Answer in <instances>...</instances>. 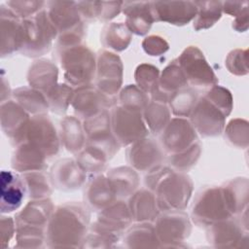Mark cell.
<instances>
[{
  "mask_svg": "<svg viewBox=\"0 0 249 249\" xmlns=\"http://www.w3.org/2000/svg\"><path fill=\"white\" fill-rule=\"evenodd\" d=\"M89 215L80 204H65L51 217L47 236L53 246H75L81 241L89 224Z\"/></svg>",
  "mask_w": 249,
  "mask_h": 249,
  "instance_id": "1",
  "label": "cell"
},
{
  "mask_svg": "<svg viewBox=\"0 0 249 249\" xmlns=\"http://www.w3.org/2000/svg\"><path fill=\"white\" fill-rule=\"evenodd\" d=\"M192 186L189 177L164 168L153 188L157 193L159 208L165 211L184 208L191 196Z\"/></svg>",
  "mask_w": 249,
  "mask_h": 249,
  "instance_id": "2",
  "label": "cell"
},
{
  "mask_svg": "<svg viewBox=\"0 0 249 249\" xmlns=\"http://www.w3.org/2000/svg\"><path fill=\"white\" fill-rule=\"evenodd\" d=\"M24 43L19 51L24 55L36 56L48 52L56 29L51 22L47 12L40 11L31 18L23 19Z\"/></svg>",
  "mask_w": 249,
  "mask_h": 249,
  "instance_id": "3",
  "label": "cell"
},
{
  "mask_svg": "<svg viewBox=\"0 0 249 249\" xmlns=\"http://www.w3.org/2000/svg\"><path fill=\"white\" fill-rule=\"evenodd\" d=\"M61 64L65 77L72 84L89 83L94 76V57L85 47H72L63 53Z\"/></svg>",
  "mask_w": 249,
  "mask_h": 249,
  "instance_id": "4",
  "label": "cell"
},
{
  "mask_svg": "<svg viewBox=\"0 0 249 249\" xmlns=\"http://www.w3.org/2000/svg\"><path fill=\"white\" fill-rule=\"evenodd\" d=\"M112 129L122 145L136 142L147 134V129L138 111L117 107L112 112Z\"/></svg>",
  "mask_w": 249,
  "mask_h": 249,
  "instance_id": "5",
  "label": "cell"
},
{
  "mask_svg": "<svg viewBox=\"0 0 249 249\" xmlns=\"http://www.w3.org/2000/svg\"><path fill=\"white\" fill-rule=\"evenodd\" d=\"M1 57L20 51L24 43L23 19L18 17L5 3L0 5Z\"/></svg>",
  "mask_w": 249,
  "mask_h": 249,
  "instance_id": "6",
  "label": "cell"
},
{
  "mask_svg": "<svg viewBox=\"0 0 249 249\" xmlns=\"http://www.w3.org/2000/svg\"><path fill=\"white\" fill-rule=\"evenodd\" d=\"M1 129L16 147L24 141L29 123L28 114L15 100H6L0 106Z\"/></svg>",
  "mask_w": 249,
  "mask_h": 249,
  "instance_id": "7",
  "label": "cell"
},
{
  "mask_svg": "<svg viewBox=\"0 0 249 249\" xmlns=\"http://www.w3.org/2000/svg\"><path fill=\"white\" fill-rule=\"evenodd\" d=\"M23 142L38 148L46 156H53L58 150L55 129L46 116H34L29 120Z\"/></svg>",
  "mask_w": 249,
  "mask_h": 249,
  "instance_id": "8",
  "label": "cell"
},
{
  "mask_svg": "<svg viewBox=\"0 0 249 249\" xmlns=\"http://www.w3.org/2000/svg\"><path fill=\"white\" fill-rule=\"evenodd\" d=\"M0 211L8 214L18 209L27 195L21 174L11 170H2L0 176Z\"/></svg>",
  "mask_w": 249,
  "mask_h": 249,
  "instance_id": "9",
  "label": "cell"
},
{
  "mask_svg": "<svg viewBox=\"0 0 249 249\" xmlns=\"http://www.w3.org/2000/svg\"><path fill=\"white\" fill-rule=\"evenodd\" d=\"M224 215L223 196L220 189L209 188L203 191L194 204L193 216L198 225H210Z\"/></svg>",
  "mask_w": 249,
  "mask_h": 249,
  "instance_id": "10",
  "label": "cell"
},
{
  "mask_svg": "<svg viewBox=\"0 0 249 249\" xmlns=\"http://www.w3.org/2000/svg\"><path fill=\"white\" fill-rule=\"evenodd\" d=\"M196 139L192 124L184 119H174L165 127L161 135L163 148L172 154H178L190 148Z\"/></svg>",
  "mask_w": 249,
  "mask_h": 249,
  "instance_id": "11",
  "label": "cell"
},
{
  "mask_svg": "<svg viewBox=\"0 0 249 249\" xmlns=\"http://www.w3.org/2000/svg\"><path fill=\"white\" fill-rule=\"evenodd\" d=\"M179 65L186 78L193 84L207 86L216 81L214 74L204 60L202 53L196 48H188L180 56Z\"/></svg>",
  "mask_w": 249,
  "mask_h": 249,
  "instance_id": "12",
  "label": "cell"
},
{
  "mask_svg": "<svg viewBox=\"0 0 249 249\" xmlns=\"http://www.w3.org/2000/svg\"><path fill=\"white\" fill-rule=\"evenodd\" d=\"M154 19L163 20L172 24H185L196 14L195 2H150Z\"/></svg>",
  "mask_w": 249,
  "mask_h": 249,
  "instance_id": "13",
  "label": "cell"
},
{
  "mask_svg": "<svg viewBox=\"0 0 249 249\" xmlns=\"http://www.w3.org/2000/svg\"><path fill=\"white\" fill-rule=\"evenodd\" d=\"M122 82V63L118 56L103 52L99 55L97 67V87L107 94H113Z\"/></svg>",
  "mask_w": 249,
  "mask_h": 249,
  "instance_id": "14",
  "label": "cell"
},
{
  "mask_svg": "<svg viewBox=\"0 0 249 249\" xmlns=\"http://www.w3.org/2000/svg\"><path fill=\"white\" fill-rule=\"evenodd\" d=\"M192 121L194 126L201 134L207 136L218 134L223 127V117L206 98H202L195 106Z\"/></svg>",
  "mask_w": 249,
  "mask_h": 249,
  "instance_id": "15",
  "label": "cell"
},
{
  "mask_svg": "<svg viewBox=\"0 0 249 249\" xmlns=\"http://www.w3.org/2000/svg\"><path fill=\"white\" fill-rule=\"evenodd\" d=\"M190 231L188 216L184 213H165L159 217L156 233L161 241H181Z\"/></svg>",
  "mask_w": 249,
  "mask_h": 249,
  "instance_id": "16",
  "label": "cell"
},
{
  "mask_svg": "<svg viewBox=\"0 0 249 249\" xmlns=\"http://www.w3.org/2000/svg\"><path fill=\"white\" fill-rule=\"evenodd\" d=\"M47 15L56 30L69 31L78 27L80 12L74 2H50L47 3Z\"/></svg>",
  "mask_w": 249,
  "mask_h": 249,
  "instance_id": "17",
  "label": "cell"
},
{
  "mask_svg": "<svg viewBox=\"0 0 249 249\" xmlns=\"http://www.w3.org/2000/svg\"><path fill=\"white\" fill-rule=\"evenodd\" d=\"M53 205L49 199L33 200L16 215V227L26 226L42 229L51 219Z\"/></svg>",
  "mask_w": 249,
  "mask_h": 249,
  "instance_id": "18",
  "label": "cell"
},
{
  "mask_svg": "<svg viewBox=\"0 0 249 249\" xmlns=\"http://www.w3.org/2000/svg\"><path fill=\"white\" fill-rule=\"evenodd\" d=\"M47 156L38 148L28 142H23L17 146L12 157V167L18 172H27L41 170L45 165Z\"/></svg>",
  "mask_w": 249,
  "mask_h": 249,
  "instance_id": "19",
  "label": "cell"
},
{
  "mask_svg": "<svg viewBox=\"0 0 249 249\" xmlns=\"http://www.w3.org/2000/svg\"><path fill=\"white\" fill-rule=\"evenodd\" d=\"M161 155L158 145L150 140L136 141L127 150V160L135 168L140 170L149 169L160 161Z\"/></svg>",
  "mask_w": 249,
  "mask_h": 249,
  "instance_id": "20",
  "label": "cell"
},
{
  "mask_svg": "<svg viewBox=\"0 0 249 249\" xmlns=\"http://www.w3.org/2000/svg\"><path fill=\"white\" fill-rule=\"evenodd\" d=\"M108 105L107 99L99 91L91 87L80 88L73 99V106L77 115L84 118H91L98 115L102 106Z\"/></svg>",
  "mask_w": 249,
  "mask_h": 249,
  "instance_id": "21",
  "label": "cell"
},
{
  "mask_svg": "<svg viewBox=\"0 0 249 249\" xmlns=\"http://www.w3.org/2000/svg\"><path fill=\"white\" fill-rule=\"evenodd\" d=\"M52 180L53 185L63 190H73L79 188L85 180L82 167L72 160L59 161L52 170Z\"/></svg>",
  "mask_w": 249,
  "mask_h": 249,
  "instance_id": "22",
  "label": "cell"
},
{
  "mask_svg": "<svg viewBox=\"0 0 249 249\" xmlns=\"http://www.w3.org/2000/svg\"><path fill=\"white\" fill-rule=\"evenodd\" d=\"M130 220L131 214L129 210L125 204L119 202L110 205L101 213L95 229L100 231H109V233L110 231H120L125 229Z\"/></svg>",
  "mask_w": 249,
  "mask_h": 249,
  "instance_id": "23",
  "label": "cell"
},
{
  "mask_svg": "<svg viewBox=\"0 0 249 249\" xmlns=\"http://www.w3.org/2000/svg\"><path fill=\"white\" fill-rule=\"evenodd\" d=\"M123 5L128 27L136 34L146 33L154 20L150 2H125Z\"/></svg>",
  "mask_w": 249,
  "mask_h": 249,
  "instance_id": "24",
  "label": "cell"
},
{
  "mask_svg": "<svg viewBox=\"0 0 249 249\" xmlns=\"http://www.w3.org/2000/svg\"><path fill=\"white\" fill-rule=\"evenodd\" d=\"M57 71L53 64L47 60L36 61L29 69L28 82L31 87L49 93L55 86Z\"/></svg>",
  "mask_w": 249,
  "mask_h": 249,
  "instance_id": "25",
  "label": "cell"
},
{
  "mask_svg": "<svg viewBox=\"0 0 249 249\" xmlns=\"http://www.w3.org/2000/svg\"><path fill=\"white\" fill-rule=\"evenodd\" d=\"M156 202L157 200L150 192L146 190L138 191L129 200L131 217L136 221L153 220L157 216Z\"/></svg>",
  "mask_w": 249,
  "mask_h": 249,
  "instance_id": "26",
  "label": "cell"
},
{
  "mask_svg": "<svg viewBox=\"0 0 249 249\" xmlns=\"http://www.w3.org/2000/svg\"><path fill=\"white\" fill-rule=\"evenodd\" d=\"M108 179L116 197H124L130 195L138 184L137 174L127 167L112 169L108 174Z\"/></svg>",
  "mask_w": 249,
  "mask_h": 249,
  "instance_id": "27",
  "label": "cell"
},
{
  "mask_svg": "<svg viewBox=\"0 0 249 249\" xmlns=\"http://www.w3.org/2000/svg\"><path fill=\"white\" fill-rule=\"evenodd\" d=\"M116 196L108 178L104 176L96 177L87 191V201L94 209H98L110 204Z\"/></svg>",
  "mask_w": 249,
  "mask_h": 249,
  "instance_id": "28",
  "label": "cell"
},
{
  "mask_svg": "<svg viewBox=\"0 0 249 249\" xmlns=\"http://www.w3.org/2000/svg\"><path fill=\"white\" fill-rule=\"evenodd\" d=\"M16 102H18L25 111L36 114L46 111L48 108V102L41 94L40 91L21 87L16 89L12 93Z\"/></svg>",
  "mask_w": 249,
  "mask_h": 249,
  "instance_id": "29",
  "label": "cell"
},
{
  "mask_svg": "<svg viewBox=\"0 0 249 249\" xmlns=\"http://www.w3.org/2000/svg\"><path fill=\"white\" fill-rule=\"evenodd\" d=\"M62 142L71 152L80 151L85 143V136L78 120L73 117L65 118L61 123Z\"/></svg>",
  "mask_w": 249,
  "mask_h": 249,
  "instance_id": "30",
  "label": "cell"
},
{
  "mask_svg": "<svg viewBox=\"0 0 249 249\" xmlns=\"http://www.w3.org/2000/svg\"><path fill=\"white\" fill-rule=\"evenodd\" d=\"M27 195L32 198H42L51 194V187L47 176L39 170L21 173Z\"/></svg>",
  "mask_w": 249,
  "mask_h": 249,
  "instance_id": "31",
  "label": "cell"
},
{
  "mask_svg": "<svg viewBox=\"0 0 249 249\" xmlns=\"http://www.w3.org/2000/svg\"><path fill=\"white\" fill-rule=\"evenodd\" d=\"M198 10L197 17L195 19L194 27L196 29L207 28L211 26L221 17L220 2H195Z\"/></svg>",
  "mask_w": 249,
  "mask_h": 249,
  "instance_id": "32",
  "label": "cell"
},
{
  "mask_svg": "<svg viewBox=\"0 0 249 249\" xmlns=\"http://www.w3.org/2000/svg\"><path fill=\"white\" fill-rule=\"evenodd\" d=\"M144 117L151 130L157 133L166 125L169 112L165 105L154 102L145 108Z\"/></svg>",
  "mask_w": 249,
  "mask_h": 249,
  "instance_id": "33",
  "label": "cell"
},
{
  "mask_svg": "<svg viewBox=\"0 0 249 249\" xmlns=\"http://www.w3.org/2000/svg\"><path fill=\"white\" fill-rule=\"evenodd\" d=\"M187 84V78L181 66L174 61L170 63L162 72L160 78V86L166 91H174L180 89Z\"/></svg>",
  "mask_w": 249,
  "mask_h": 249,
  "instance_id": "34",
  "label": "cell"
},
{
  "mask_svg": "<svg viewBox=\"0 0 249 249\" xmlns=\"http://www.w3.org/2000/svg\"><path fill=\"white\" fill-rule=\"evenodd\" d=\"M170 104L174 114L188 116L193 112L196 105V94L191 89L175 92L174 96L170 99Z\"/></svg>",
  "mask_w": 249,
  "mask_h": 249,
  "instance_id": "35",
  "label": "cell"
},
{
  "mask_svg": "<svg viewBox=\"0 0 249 249\" xmlns=\"http://www.w3.org/2000/svg\"><path fill=\"white\" fill-rule=\"evenodd\" d=\"M104 41L108 46L115 50H124L130 41V35L124 24L113 23L105 31Z\"/></svg>",
  "mask_w": 249,
  "mask_h": 249,
  "instance_id": "36",
  "label": "cell"
},
{
  "mask_svg": "<svg viewBox=\"0 0 249 249\" xmlns=\"http://www.w3.org/2000/svg\"><path fill=\"white\" fill-rule=\"evenodd\" d=\"M120 99L123 103V107L138 112L147 104V97L144 92L133 86L124 89L121 93Z\"/></svg>",
  "mask_w": 249,
  "mask_h": 249,
  "instance_id": "37",
  "label": "cell"
},
{
  "mask_svg": "<svg viewBox=\"0 0 249 249\" xmlns=\"http://www.w3.org/2000/svg\"><path fill=\"white\" fill-rule=\"evenodd\" d=\"M49 102L54 112H64L69 103L70 97L72 95V90L70 88L64 85L54 87L49 93Z\"/></svg>",
  "mask_w": 249,
  "mask_h": 249,
  "instance_id": "38",
  "label": "cell"
},
{
  "mask_svg": "<svg viewBox=\"0 0 249 249\" xmlns=\"http://www.w3.org/2000/svg\"><path fill=\"white\" fill-rule=\"evenodd\" d=\"M5 4L20 18H31L33 14H37L45 2L38 1H7ZM40 12V11H39Z\"/></svg>",
  "mask_w": 249,
  "mask_h": 249,
  "instance_id": "39",
  "label": "cell"
},
{
  "mask_svg": "<svg viewBox=\"0 0 249 249\" xmlns=\"http://www.w3.org/2000/svg\"><path fill=\"white\" fill-rule=\"evenodd\" d=\"M136 81L140 87L145 90H155V85L157 84L158 69L152 65L143 64L137 68Z\"/></svg>",
  "mask_w": 249,
  "mask_h": 249,
  "instance_id": "40",
  "label": "cell"
},
{
  "mask_svg": "<svg viewBox=\"0 0 249 249\" xmlns=\"http://www.w3.org/2000/svg\"><path fill=\"white\" fill-rule=\"evenodd\" d=\"M200 152V147L197 144H193L188 151L181 152V154H174L171 159V163L178 169H188L197 160Z\"/></svg>",
  "mask_w": 249,
  "mask_h": 249,
  "instance_id": "41",
  "label": "cell"
},
{
  "mask_svg": "<svg viewBox=\"0 0 249 249\" xmlns=\"http://www.w3.org/2000/svg\"><path fill=\"white\" fill-rule=\"evenodd\" d=\"M0 226H1V231H0L1 247L6 248L11 238L13 237L15 231L17 230V227H15L16 222L12 219V217L4 216V214H2L0 219Z\"/></svg>",
  "mask_w": 249,
  "mask_h": 249,
  "instance_id": "42",
  "label": "cell"
},
{
  "mask_svg": "<svg viewBox=\"0 0 249 249\" xmlns=\"http://www.w3.org/2000/svg\"><path fill=\"white\" fill-rule=\"evenodd\" d=\"M143 47L147 53L152 55H159L161 53H164L168 46L164 40L157 36H151L146 38L143 42Z\"/></svg>",
  "mask_w": 249,
  "mask_h": 249,
  "instance_id": "43",
  "label": "cell"
},
{
  "mask_svg": "<svg viewBox=\"0 0 249 249\" xmlns=\"http://www.w3.org/2000/svg\"><path fill=\"white\" fill-rule=\"evenodd\" d=\"M10 94L9 90V84L8 81H6L5 77L2 75L1 76V103L6 101V98Z\"/></svg>",
  "mask_w": 249,
  "mask_h": 249,
  "instance_id": "44",
  "label": "cell"
}]
</instances>
